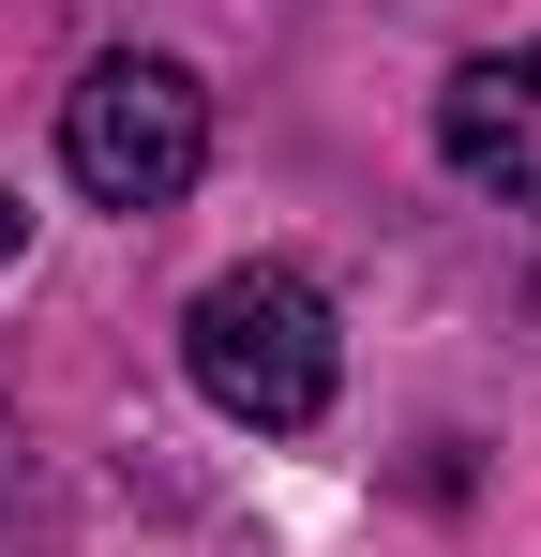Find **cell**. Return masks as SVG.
<instances>
[{"label": "cell", "instance_id": "cell-1", "mask_svg": "<svg viewBox=\"0 0 541 557\" xmlns=\"http://www.w3.org/2000/svg\"><path fill=\"white\" fill-rule=\"evenodd\" d=\"M180 362H196V392H211L226 422L301 437V422H331V392H347V332H331V301L301 272H211L196 317H180Z\"/></svg>", "mask_w": 541, "mask_h": 557}, {"label": "cell", "instance_id": "cell-2", "mask_svg": "<svg viewBox=\"0 0 541 557\" xmlns=\"http://www.w3.org/2000/svg\"><path fill=\"white\" fill-rule=\"evenodd\" d=\"M61 166H76L90 211H166L211 166V91L180 61H90L61 91Z\"/></svg>", "mask_w": 541, "mask_h": 557}, {"label": "cell", "instance_id": "cell-3", "mask_svg": "<svg viewBox=\"0 0 541 557\" xmlns=\"http://www.w3.org/2000/svg\"><path fill=\"white\" fill-rule=\"evenodd\" d=\"M437 151H451V182L541 211V46H496V61L451 76L437 91Z\"/></svg>", "mask_w": 541, "mask_h": 557}, {"label": "cell", "instance_id": "cell-4", "mask_svg": "<svg viewBox=\"0 0 541 557\" xmlns=\"http://www.w3.org/2000/svg\"><path fill=\"white\" fill-rule=\"evenodd\" d=\"M15 226H30V211H15V182H0V272H15Z\"/></svg>", "mask_w": 541, "mask_h": 557}]
</instances>
